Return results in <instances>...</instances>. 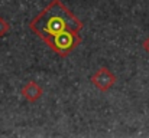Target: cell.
<instances>
[{
  "instance_id": "6da1fadb",
  "label": "cell",
  "mask_w": 149,
  "mask_h": 138,
  "mask_svg": "<svg viewBox=\"0 0 149 138\" xmlns=\"http://www.w3.org/2000/svg\"><path fill=\"white\" fill-rule=\"evenodd\" d=\"M83 27L84 23L61 0H52L29 23L32 33L44 42L65 32H80Z\"/></svg>"
},
{
  "instance_id": "7a4b0ae2",
  "label": "cell",
  "mask_w": 149,
  "mask_h": 138,
  "mask_svg": "<svg viewBox=\"0 0 149 138\" xmlns=\"http://www.w3.org/2000/svg\"><path fill=\"white\" fill-rule=\"evenodd\" d=\"M81 42V36L80 32H65L61 35H56L54 38H51L48 41H45V43L49 46L51 49L59 55L61 58L68 56L77 46Z\"/></svg>"
},
{
  "instance_id": "3957f363",
  "label": "cell",
  "mask_w": 149,
  "mask_h": 138,
  "mask_svg": "<svg viewBox=\"0 0 149 138\" xmlns=\"http://www.w3.org/2000/svg\"><path fill=\"white\" fill-rule=\"evenodd\" d=\"M90 81L100 92H107L110 88L114 87V84L117 81V76L109 68L101 66L94 72V75H91Z\"/></svg>"
},
{
  "instance_id": "277c9868",
  "label": "cell",
  "mask_w": 149,
  "mask_h": 138,
  "mask_svg": "<svg viewBox=\"0 0 149 138\" xmlns=\"http://www.w3.org/2000/svg\"><path fill=\"white\" fill-rule=\"evenodd\" d=\"M22 96L28 101V102H36V101H39L41 98H42V95H44V89H42V87L38 84V82H35V81H29V82H26L25 84V87L22 88Z\"/></svg>"
},
{
  "instance_id": "5b68a950",
  "label": "cell",
  "mask_w": 149,
  "mask_h": 138,
  "mask_svg": "<svg viewBox=\"0 0 149 138\" xmlns=\"http://www.w3.org/2000/svg\"><path fill=\"white\" fill-rule=\"evenodd\" d=\"M9 32H10V23H9L4 17L0 16V38L6 36Z\"/></svg>"
},
{
  "instance_id": "8992f818",
  "label": "cell",
  "mask_w": 149,
  "mask_h": 138,
  "mask_svg": "<svg viewBox=\"0 0 149 138\" xmlns=\"http://www.w3.org/2000/svg\"><path fill=\"white\" fill-rule=\"evenodd\" d=\"M142 47L145 49V52L149 55V36L145 39V41H143V42H142Z\"/></svg>"
}]
</instances>
